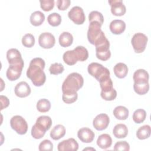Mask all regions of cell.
Wrapping results in <instances>:
<instances>
[{
	"label": "cell",
	"instance_id": "obj_4",
	"mask_svg": "<svg viewBox=\"0 0 151 151\" xmlns=\"http://www.w3.org/2000/svg\"><path fill=\"white\" fill-rule=\"evenodd\" d=\"M88 73L90 75L94 77L98 81L103 78L110 77L109 70L97 63H91L87 68Z\"/></svg>",
	"mask_w": 151,
	"mask_h": 151
},
{
	"label": "cell",
	"instance_id": "obj_27",
	"mask_svg": "<svg viewBox=\"0 0 151 151\" xmlns=\"http://www.w3.org/2000/svg\"><path fill=\"white\" fill-rule=\"evenodd\" d=\"M63 58L64 63L69 65H74L78 61L77 57L74 50H68L65 52L63 54Z\"/></svg>",
	"mask_w": 151,
	"mask_h": 151
},
{
	"label": "cell",
	"instance_id": "obj_44",
	"mask_svg": "<svg viewBox=\"0 0 151 151\" xmlns=\"http://www.w3.org/2000/svg\"><path fill=\"white\" fill-rule=\"evenodd\" d=\"M70 0H57V6L59 10L64 11L70 6Z\"/></svg>",
	"mask_w": 151,
	"mask_h": 151
},
{
	"label": "cell",
	"instance_id": "obj_30",
	"mask_svg": "<svg viewBox=\"0 0 151 151\" xmlns=\"http://www.w3.org/2000/svg\"><path fill=\"white\" fill-rule=\"evenodd\" d=\"M78 61H84L88 57V52L87 50L83 46H77L74 49Z\"/></svg>",
	"mask_w": 151,
	"mask_h": 151
},
{
	"label": "cell",
	"instance_id": "obj_3",
	"mask_svg": "<svg viewBox=\"0 0 151 151\" xmlns=\"http://www.w3.org/2000/svg\"><path fill=\"white\" fill-rule=\"evenodd\" d=\"M84 79L78 73H72L67 76L62 84L64 92H77L83 86Z\"/></svg>",
	"mask_w": 151,
	"mask_h": 151
},
{
	"label": "cell",
	"instance_id": "obj_39",
	"mask_svg": "<svg viewBox=\"0 0 151 151\" xmlns=\"http://www.w3.org/2000/svg\"><path fill=\"white\" fill-rule=\"evenodd\" d=\"M64 70V68L63 64L58 63H55L54 64H52L49 68V71L50 74H54V75H57L62 73Z\"/></svg>",
	"mask_w": 151,
	"mask_h": 151
},
{
	"label": "cell",
	"instance_id": "obj_18",
	"mask_svg": "<svg viewBox=\"0 0 151 151\" xmlns=\"http://www.w3.org/2000/svg\"><path fill=\"white\" fill-rule=\"evenodd\" d=\"M35 124L42 130H48L52 125V120L50 116H41L36 120Z\"/></svg>",
	"mask_w": 151,
	"mask_h": 151
},
{
	"label": "cell",
	"instance_id": "obj_36",
	"mask_svg": "<svg viewBox=\"0 0 151 151\" xmlns=\"http://www.w3.org/2000/svg\"><path fill=\"white\" fill-rule=\"evenodd\" d=\"M88 20L90 22L96 21L102 25L104 22V18L101 12L97 11H93L88 15Z\"/></svg>",
	"mask_w": 151,
	"mask_h": 151
},
{
	"label": "cell",
	"instance_id": "obj_37",
	"mask_svg": "<svg viewBox=\"0 0 151 151\" xmlns=\"http://www.w3.org/2000/svg\"><path fill=\"white\" fill-rule=\"evenodd\" d=\"M22 45L27 48H31L35 44V38L31 34H27L22 38Z\"/></svg>",
	"mask_w": 151,
	"mask_h": 151
},
{
	"label": "cell",
	"instance_id": "obj_1",
	"mask_svg": "<svg viewBox=\"0 0 151 151\" xmlns=\"http://www.w3.org/2000/svg\"><path fill=\"white\" fill-rule=\"evenodd\" d=\"M45 65L44 60L40 57L34 58L30 61L27 71V76L31 79L35 86L40 87L45 82L46 76L43 71Z\"/></svg>",
	"mask_w": 151,
	"mask_h": 151
},
{
	"label": "cell",
	"instance_id": "obj_7",
	"mask_svg": "<svg viewBox=\"0 0 151 151\" xmlns=\"http://www.w3.org/2000/svg\"><path fill=\"white\" fill-rule=\"evenodd\" d=\"M69 18L77 25H81L86 20V17L82 8L79 6H73L68 12Z\"/></svg>",
	"mask_w": 151,
	"mask_h": 151
},
{
	"label": "cell",
	"instance_id": "obj_9",
	"mask_svg": "<svg viewBox=\"0 0 151 151\" xmlns=\"http://www.w3.org/2000/svg\"><path fill=\"white\" fill-rule=\"evenodd\" d=\"M38 43L42 48L49 49L53 47L55 45V39L51 33L45 32L40 35L38 38Z\"/></svg>",
	"mask_w": 151,
	"mask_h": 151
},
{
	"label": "cell",
	"instance_id": "obj_10",
	"mask_svg": "<svg viewBox=\"0 0 151 151\" xmlns=\"http://www.w3.org/2000/svg\"><path fill=\"white\" fill-rule=\"evenodd\" d=\"M24 64H9V67L6 70V76L9 81H15L18 79L22 73Z\"/></svg>",
	"mask_w": 151,
	"mask_h": 151
},
{
	"label": "cell",
	"instance_id": "obj_12",
	"mask_svg": "<svg viewBox=\"0 0 151 151\" xmlns=\"http://www.w3.org/2000/svg\"><path fill=\"white\" fill-rule=\"evenodd\" d=\"M57 149L59 151H76L78 149V144L74 138H69L60 142Z\"/></svg>",
	"mask_w": 151,
	"mask_h": 151
},
{
	"label": "cell",
	"instance_id": "obj_26",
	"mask_svg": "<svg viewBox=\"0 0 151 151\" xmlns=\"http://www.w3.org/2000/svg\"><path fill=\"white\" fill-rule=\"evenodd\" d=\"M149 74L144 69L137 70L133 74V79L134 83L147 82L149 81Z\"/></svg>",
	"mask_w": 151,
	"mask_h": 151
},
{
	"label": "cell",
	"instance_id": "obj_24",
	"mask_svg": "<svg viewBox=\"0 0 151 151\" xmlns=\"http://www.w3.org/2000/svg\"><path fill=\"white\" fill-rule=\"evenodd\" d=\"M29 20L31 24L32 25L35 27L40 26L44 21L45 15L42 12L40 11H37L31 14Z\"/></svg>",
	"mask_w": 151,
	"mask_h": 151
},
{
	"label": "cell",
	"instance_id": "obj_34",
	"mask_svg": "<svg viewBox=\"0 0 151 151\" xmlns=\"http://www.w3.org/2000/svg\"><path fill=\"white\" fill-rule=\"evenodd\" d=\"M78 98L77 92H64L63 93L62 99L63 101L67 104L74 103Z\"/></svg>",
	"mask_w": 151,
	"mask_h": 151
},
{
	"label": "cell",
	"instance_id": "obj_23",
	"mask_svg": "<svg viewBox=\"0 0 151 151\" xmlns=\"http://www.w3.org/2000/svg\"><path fill=\"white\" fill-rule=\"evenodd\" d=\"M113 113L117 119L124 120L127 119L129 111L126 107L123 106H119L114 108Z\"/></svg>",
	"mask_w": 151,
	"mask_h": 151
},
{
	"label": "cell",
	"instance_id": "obj_19",
	"mask_svg": "<svg viewBox=\"0 0 151 151\" xmlns=\"http://www.w3.org/2000/svg\"><path fill=\"white\" fill-rule=\"evenodd\" d=\"M112 139L111 136L106 133L100 135L97 140V145L102 149H106L111 146Z\"/></svg>",
	"mask_w": 151,
	"mask_h": 151
},
{
	"label": "cell",
	"instance_id": "obj_35",
	"mask_svg": "<svg viewBox=\"0 0 151 151\" xmlns=\"http://www.w3.org/2000/svg\"><path fill=\"white\" fill-rule=\"evenodd\" d=\"M99 83L102 91H108L113 88V82L110 77L103 78L99 81Z\"/></svg>",
	"mask_w": 151,
	"mask_h": 151
},
{
	"label": "cell",
	"instance_id": "obj_6",
	"mask_svg": "<svg viewBox=\"0 0 151 151\" xmlns=\"http://www.w3.org/2000/svg\"><path fill=\"white\" fill-rule=\"evenodd\" d=\"M10 125L11 128L19 134H25L27 132L28 124L26 120L21 116H13L10 120Z\"/></svg>",
	"mask_w": 151,
	"mask_h": 151
},
{
	"label": "cell",
	"instance_id": "obj_2",
	"mask_svg": "<svg viewBox=\"0 0 151 151\" xmlns=\"http://www.w3.org/2000/svg\"><path fill=\"white\" fill-rule=\"evenodd\" d=\"M101 25L96 21L90 22L87 31V39L89 42L95 47L99 45L107 40L104 33L101 29Z\"/></svg>",
	"mask_w": 151,
	"mask_h": 151
},
{
	"label": "cell",
	"instance_id": "obj_41",
	"mask_svg": "<svg viewBox=\"0 0 151 151\" xmlns=\"http://www.w3.org/2000/svg\"><path fill=\"white\" fill-rule=\"evenodd\" d=\"M40 6L44 11H50L54 6V0H41L40 1Z\"/></svg>",
	"mask_w": 151,
	"mask_h": 151
},
{
	"label": "cell",
	"instance_id": "obj_20",
	"mask_svg": "<svg viewBox=\"0 0 151 151\" xmlns=\"http://www.w3.org/2000/svg\"><path fill=\"white\" fill-rule=\"evenodd\" d=\"M113 133L116 138L122 139L127 136L128 134V129L127 126L122 123L116 124L113 130Z\"/></svg>",
	"mask_w": 151,
	"mask_h": 151
},
{
	"label": "cell",
	"instance_id": "obj_29",
	"mask_svg": "<svg viewBox=\"0 0 151 151\" xmlns=\"http://www.w3.org/2000/svg\"><path fill=\"white\" fill-rule=\"evenodd\" d=\"M151 133L150 126L149 125H143L141 126L136 132V136L140 140H144L150 137Z\"/></svg>",
	"mask_w": 151,
	"mask_h": 151
},
{
	"label": "cell",
	"instance_id": "obj_28",
	"mask_svg": "<svg viewBox=\"0 0 151 151\" xmlns=\"http://www.w3.org/2000/svg\"><path fill=\"white\" fill-rule=\"evenodd\" d=\"M133 88L134 91L139 95H144L146 94L149 90V84L147 82L134 83Z\"/></svg>",
	"mask_w": 151,
	"mask_h": 151
},
{
	"label": "cell",
	"instance_id": "obj_14",
	"mask_svg": "<svg viewBox=\"0 0 151 151\" xmlns=\"http://www.w3.org/2000/svg\"><path fill=\"white\" fill-rule=\"evenodd\" d=\"M6 58L9 64H24L20 52L16 48H11L7 51Z\"/></svg>",
	"mask_w": 151,
	"mask_h": 151
},
{
	"label": "cell",
	"instance_id": "obj_16",
	"mask_svg": "<svg viewBox=\"0 0 151 151\" xmlns=\"http://www.w3.org/2000/svg\"><path fill=\"white\" fill-rule=\"evenodd\" d=\"M14 92L17 97L23 98L28 96L31 93V88L25 81L18 83L15 87Z\"/></svg>",
	"mask_w": 151,
	"mask_h": 151
},
{
	"label": "cell",
	"instance_id": "obj_43",
	"mask_svg": "<svg viewBox=\"0 0 151 151\" xmlns=\"http://www.w3.org/2000/svg\"><path fill=\"white\" fill-rule=\"evenodd\" d=\"M114 150L128 151L130 150V146L126 141H119L115 143Z\"/></svg>",
	"mask_w": 151,
	"mask_h": 151
},
{
	"label": "cell",
	"instance_id": "obj_32",
	"mask_svg": "<svg viewBox=\"0 0 151 151\" xmlns=\"http://www.w3.org/2000/svg\"><path fill=\"white\" fill-rule=\"evenodd\" d=\"M146 117V111L143 109H137L133 113V120L137 124H140L145 121Z\"/></svg>",
	"mask_w": 151,
	"mask_h": 151
},
{
	"label": "cell",
	"instance_id": "obj_13",
	"mask_svg": "<svg viewBox=\"0 0 151 151\" xmlns=\"http://www.w3.org/2000/svg\"><path fill=\"white\" fill-rule=\"evenodd\" d=\"M109 4L111 6V12L115 16L124 15L126 8L122 0H109Z\"/></svg>",
	"mask_w": 151,
	"mask_h": 151
},
{
	"label": "cell",
	"instance_id": "obj_40",
	"mask_svg": "<svg viewBox=\"0 0 151 151\" xmlns=\"http://www.w3.org/2000/svg\"><path fill=\"white\" fill-rule=\"evenodd\" d=\"M45 131L38 127L35 124L33 125L31 129V136L35 139H40L42 138L45 134Z\"/></svg>",
	"mask_w": 151,
	"mask_h": 151
},
{
	"label": "cell",
	"instance_id": "obj_17",
	"mask_svg": "<svg viewBox=\"0 0 151 151\" xmlns=\"http://www.w3.org/2000/svg\"><path fill=\"white\" fill-rule=\"evenodd\" d=\"M109 28L113 34L119 35L124 31L126 24L123 20L114 19L110 22Z\"/></svg>",
	"mask_w": 151,
	"mask_h": 151
},
{
	"label": "cell",
	"instance_id": "obj_15",
	"mask_svg": "<svg viewBox=\"0 0 151 151\" xmlns=\"http://www.w3.org/2000/svg\"><path fill=\"white\" fill-rule=\"evenodd\" d=\"M78 139L83 143H91L94 139V133L89 128L83 127L78 130L77 132Z\"/></svg>",
	"mask_w": 151,
	"mask_h": 151
},
{
	"label": "cell",
	"instance_id": "obj_45",
	"mask_svg": "<svg viewBox=\"0 0 151 151\" xmlns=\"http://www.w3.org/2000/svg\"><path fill=\"white\" fill-rule=\"evenodd\" d=\"M0 100H1V110H3L4 109H5L7 107L9 104V99L5 96L1 95L0 96Z\"/></svg>",
	"mask_w": 151,
	"mask_h": 151
},
{
	"label": "cell",
	"instance_id": "obj_11",
	"mask_svg": "<svg viewBox=\"0 0 151 151\" xmlns=\"http://www.w3.org/2000/svg\"><path fill=\"white\" fill-rule=\"evenodd\" d=\"M109 122L110 119L108 115L104 113H101L96 116L93 121V125L97 130L101 131L107 127Z\"/></svg>",
	"mask_w": 151,
	"mask_h": 151
},
{
	"label": "cell",
	"instance_id": "obj_31",
	"mask_svg": "<svg viewBox=\"0 0 151 151\" xmlns=\"http://www.w3.org/2000/svg\"><path fill=\"white\" fill-rule=\"evenodd\" d=\"M37 109L41 113L47 112L51 109V103L46 99H40L37 103Z\"/></svg>",
	"mask_w": 151,
	"mask_h": 151
},
{
	"label": "cell",
	"instance_id": "obj_21",
	"mask_svg": "<svg viewBox=\"0 0 151 151\" xmlns=\"http://www.w3.org/2000/svg\"><path fill=\"white\" fill-rule=\"evenodd\" d=\"M65 134V129L63 125L55 126L50 132V137L54 140H58Z\"/></svg>",
	"mask_w": 151,
	"mask_h": 151
},
{
	"label": "cell",
	"instance_id": "obj_42",
	"mask_svg": "<svg viewBox=\"0 0 151 151\" xmlns=\"http://www.w3.org/2000/svg\"><path fill=\"white\" fill-rule=\"evenodd\" d=\"M38 149L40 151H42V150L51 151L53 149V144L50 140H47V139L44 140L40 143Z\"/></svg>",
	"mask_w": 151,
	"mask_h": 151
},
{
	"label": "cell",
	"instance_id": "obj_25",
	"mask_svg": "<svg viewBox=\"0 0 151 151\" xmlns=\"http://www.w3.org/2000/svg\"><path fill=\"white\" fill-rule=\"evenodd\" d=\"M58 41L59 44L61 47H68L72 44L73 41V37L71 33L64 31L60 34Z\"/></svg>",
	"mask_w": 151,
	"mask_h": 151
},
{
	"label": "cell",
	"instance_id": "obj_33",
	"mask_svg": "<svg viewBox=\"0 0 151 151\" xmlns=\"http://www.w3.org/2000/svg\"><path fill=\"white\" fill-rule=\"evenodd\" d=\"M47 21L50 25L52 27H57L61 22V17L59 14L53 12L48 16Z\"/></svg>",
	"mask_w": 151,
	"mask_h": 151
},
{
	"label": "cell",
	"instance_id": "obj_22",
	"mask_svg": "<svg viewBox=\"0 0 151 151\" xmlns=\"http://www.w3.org/2000/svg\"><path fill=\"white\" fill-rule=\"evenodd\" d=\"M113 71L117 77L119 78H123L128 73V67L125 64L123 63H119L114 65Z\"/></svg>",
	"mask_w": 151,
	"mask_h": 151
},
{
	"label": "cell",
	"instance_id": "obj_5",
	"mask_svg": "<svg viewBox=\"0 0 151 151\" xmlns=\"http://www.w3.org/2000/svg\"><path fill=\"white\" fill-rule=\"evenodd\" d=\"M147 37L141 32H137L133 35L131 40V43L134 51L136 53L143 52L147 42Z\"/></svg>",
	"mask_w": 151,
	"mask_h": 151
},
{
	"label": "cell",
	"instance_id": "obj_46",
	"mask_svg": "<svg viewBox=\"0 0 151 151\" xmlns=\"http://www.w3.org/2000/svg\"><path fill=\"white\" fill-rule=\"evenodd\" d=\"M96 150L95 149H93V148H86V149H84L83 150Z\"/></svg>",
	"mask_w": 151,
	"mask_h": 151
},
{
	"label": "cell",
	"instance_id": "obj_8",
	"mask_svg": "<svg viewBox=\"0 0 151 151\" xmlns=\"http://www.w3.org/2000/svg\"><path fill=\"white\" fill-rule=\"evenodd\" d=\"M110 42L107 40L103 44L96 47V55L98 59L101 61H107L110 58L111 52L109 50Z\"/></svg>",
	"mask_w": 151,
	"mask_h": 151
},
{
	"label": "cell",
	"instance_id": "obj_38",
	"mask_svg": "<svg viewBox=\"0 0 151 151\" xmlns=\"http://www.w3.org/2000/svg\"><path fill=\"white\" fill-rule=\"evenodd\" d=\"M101 97L104 100L111 101L114 100L117 97V91L114 88H112L108 91H101Z\"/></svg>",
	"mask_w": 151,
	"mask_h": 151
}]
</instances>
